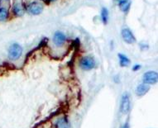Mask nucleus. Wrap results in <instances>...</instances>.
<instances>
[{
	"mask_svg": "<svg viewBox=\"0 0 158 128\" xmlns=\"http://www.w3.org/2000/svg\"><path fill=\"white\" fill-rule=\"evenodd\" d=\"M22 53H23V49H22L21 46L18 45V43H14L9 47L8 58L11 60H16L21 56Z\"/></svg>",
	"mask_w": 158,
	"mask_h": 128,
	"instance_id": "nucleus-1",
	"label": "nucleus"
},
{
	"mask_svg": "<svg viewBox=\"0 0 158 128\" xmlns=\"http://www.w3.org/2000/svg\"><path fill=\"white\" fill-rule=\"evenodd\" d=\"M130 107H131V102H130L129 94L127 93H124L123 94L122 100H121V104H120V112L123 114H126L129 112Z\"/></svg>",
	"mask_w": 158,
	"mask_h": 128,
	"instance_id": "nucleus-2",
	"label": "nucleus"
},
{
	"mask_svg": "<svg viewBox=\"0 0 158 128\" xmlns=\"http://www.w3.org/2000/svg\"><path fill=\"white\" fill-rule=\"evenodd\" d=\"M158 80V74L155 71H148L143 74V82L146 85H154Z\"/></svg>",
	"mask_w": 158,
	"mask_h": 128,
	"instance_id": "nucleus-3",
	"label": "nucleus"
},
{
	"mask_svg": "<svg viewBox=\"0 0 158 128\" xmlns=\"http://www.w3.org/2000/svg\"><path fill=\"white\" fill-rule=\"evenodd\" d=\"M81 67L85 70H89L95 66V61L93 57L85 56L83 57L81 60Z\"/></svg>",
	"mask_w": 158,
	"mask_h": 128,
	"instance_id": "nucleus-4",
	"label": "nucleus"
},
{
	"mask_svg": "<svg viewBox=\"0 0 158 128\" xmlns=\"http://www.w3.org/2000/svg\"><path fill=\"white\" fill-rule=\"evenodd\" d=\"M27 12H28L30 14H31V15H39V14H41V13H42V11H43V6H42L41 3L34 2V3H30V4L27 6Z\"/></svg>",
	"mask_w": 158,
	"mask_h": 128,
	"instance_id": "nucleus-5",
	"label": "nucleus"
},
{
	"mask_svg": "<svg viewBox=\"0 0 158 128\" xmlns=\"http://www.w3.org/2000/svg\"><path fill=\"white\" fill-rule=\"evenodd\" d=\"M122 37L123 41L127 44H132L136 42V38L133 34L128 28H124L122 30Z\"/></svg>",
	"mask_w": 158,
	"mask_h": 128,
	"instance_id": "nucleus-6",
	"label": "nucleus"
},
{
	"mask_svg": "<svg viewBox=\"0 0 158 128\" xmlns=\"http://www.w3.org/2000/svg\"><path fill=\"white\" fill-rule=\"evenodd\" d=\"M65 34L60 32V31H56L53 37V41H54L55 45L56 46H62L65 42Z\"/></svg>",
	"mask_w": 158,
	"mask_h": 128,
	"instance_id": "nucleus-7",
	"label": "nucleus"
},
{
	"mask_svg": "<svg viewBox=\"0 0 158 128\" xmlns=\"http://www.w3.org/2000/svg\"><path fill=\"white\" fill-rule=\"evenodd\" d=\"M150 89V87L149 85H146V84H140L137 87V89H136V93L138 96H143L145 95L149 91Z\"/></svg>",
	"mask_w": 158,
	"mask_h": 128,
	"instance_id": "nucleus-8",
	"label": "nucleus"
},
{
	"mask_svg": "<svg viewBox=\"0 0 158 128\" xmlns=\"http://www.w3.org/2000/svg\"><path fill=\"white\" fill-rule=\"evenodd\" d=\"M118 6L123 13H127L129 10L130 6H131V1L130 0H119Z\"/></svg>",
	"mask_w": 158,
	"mask_h": 128,
	"instance_id": "nucleus-9",
	"label": "nucleus"
},
{
	"mask_svg": "<svg viewBox=\"0 0 158 128\" xmlns=\"http://www.w3.org/2000/svg\"><path fill=\"white\" fill-rule=\"evenodd\" d=\"M13 13L15 14L16 16L18 17H20V16H23L24 14V8H23V6L19 3H16L15 5L13 6Z\"/></svg>",
	"mask_w": 158,
	"mask_h": 128,
	"instance_id": "nucleus-10",
	"label": "nucleus"
},
{
	"mask_svg": "<svg viewBox=\"0 0 158 128\" xmlns=\"http://www.w3.org/2000/svg\"><path fill=\"white\" fill-rule=\"evenodd\" d=\"M56 126L58 128H70V122H68V119L66 118H63L58 121L56 123Z\"/></svg>",
	"mask_w": 158,
	"mask_h": 128,
	"instance_id": "nucleus-11",
	"label": "nucleus"
},
{
	"mask_svg": "<svg viewBox=\"0 0 158 128\" xmlns=\"http://www.w3.org/2000/svg\"><path fill=\"white\" fill-rule=\"evenodd\" d=\"M118 58H119V63L121 66L127 67L129 65L131 61H130V60L127 56H125L123 54H118Z\"/></svg>",
	"mask_w": 158,
	"mask_h": 128,
	"instance_id": "nucleus-12",
	"label": "nucleus"
},
{
	"mask_svg": "<svg viewBox=\"0 0 158 128\" xmlns=\"http://www.w3.org/2000/svg\"><path fill=\"white\" fill-rule=\"evenodd\" d=\"M101 18L104 24H107L108 19H109V11L106 8H103L101 11Z\"/></svg>",
	"mask_w": 158,
	"mask_h": 128,
	"instance_id": "nucleus-13",
	"label": "nucleus"
},
{
	"mask_svg": "<svg viewBox=\"0 0 158 128\" xmlns=\"http://www.w3.org/2000/svg\"><path fill=\"white\" fill-rule=\"evenodd\" d=\"M8 17V12L5 8H0V22H4Z\"/></svg>",
	"mask_w": 158,
	"mask_h": 128,
	"instance_id": "nucleus-14",
	"label": "nucleus"
},
{
	"mask_svg": "<svg viewBox=\"0 0 158 128\" xmlns=\"http://www.w3.org/2000/svg\"><path fill=\"white\" fill-rule=\"evenodd\" d=\"M141 68V65H139V64H136V65H135L134 67H133V70H134V71H137V70H138V69H140Z\"/></svg>",
	"mask_w": 158,
	"mask_h": 128,
	"instance_id": "nucleus-15",
	"label": "nucleus"
},
{
	"mask_svg": "<svg viewBox=\"0 0 158 128\" xmlns=\"http://www.w3.org/2000/svg\"><path fill=\"white\" fill-rule=\"evenodd\" d=\"M122 128H129V124H128V123H127V122H126L124 124V125L123 126Z\"/></svg>",
	"mask_w": 158,
	"mask_h": 128,
	"instance_id": "nucleus-16",
	"label": "nucleus"
},
{
	"mask_svg": "<svg viewBox=\"0 0 158 128\" xmlns=\"http://www.w3.org/2000/svg\"><path fill=\"white\" fill-rule=\"evenodd\" d=\"M52 1H54V0H46V2H47V3H49L50 2H52Z\"/></svg>",
	"mask_w": 158,
	"mask_h": 128,
	"instance_id": "nucleus-17",
	"label": "nucleus"
}]
</instances>
